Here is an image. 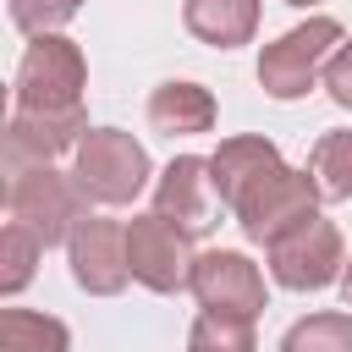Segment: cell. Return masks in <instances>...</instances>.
I'll return each mask as SVG.
<instances>
[{"mask_svg": "<svg viewBox=\"0 0 352 352\" xmlns=\"http://www.w3.org/2000/svg\"><path fill=\"white\" fill-rule=\"evenodd\" d=\"M341 297H346V308H352V258H346V270H341Z\"/></svg>", "mask_w": 352, "mask_h": 352, "instance_id": "7402d4cb", "label": "cell"}, {"mask_svg": "<svg viewBox=\"0 0 352 352\" xmlns=\"http://www.w3.org/2000/svg\"><path fill=\"white\" fill-rule=\"evenodd\" d=\"M319 187H314V176L308 170H292V165H280V170H270L231 214H236V226H242V236L248 242H258V248H270L275 236H286V231H297L302 220H314L319 214Z\"/></svg>", "mask_w": 352, "mask_h": 352, "instance_id": "5b68a950", "label": "cell"}, {"mask_svg": "<svg viewBox=\"0 0 352 352\" xmlns=\"http://www.w3.org/2000/svg\"><path fill=\"white\" fill-rule=\"evenodd\" d=\"M324 94H330L341 110H352V38H341V50L330 55V66H324Z\"/></svg>", "mask_w": 352, "mask_h": 352, "instance_id": "44dd1931", "label": "cell"}, {"mask_svg": "<svg viewBox=\"0 0 352 352\" xmlns=\"http://www.w3.org/2000/svg\"><path fill=\"white\" fill-rule=\"evenodd\" d=\"M341 38H346V28L336 16H308V22L286 28L275 44L258 50V88L270 99H302L324 77V66L341 50Z\"/></svg>", "mask_w": 352, "mask_h": 352, "instance_id": "3957f363", "label": "cell"}, {"mask_svg": "<svg viewBox=\"0 0 352 352\" xmlns=\"http://www.w3.org/2000/svg\"><path fill=\"white\" fill-rule=\"evenodd\" d=\"M88 132L82 104L77 110H16L6 126V176L22 165H55L66 148H77Z\"/></svg>", "mask_w": 352, "mask_h": 352, "instance_id": "8fae6325", "label": "cell"}, {"mask_svg": "<svg viewBox=\"0 0 352 352\" xmlns=\"http://www.w3.org/2000/svg\"><path fill=\"white\" fill-rule=\"evenodd\" d=\"M148 126L165 138H192L214 126V94L204 82H160L148 94Z\"/></svg>", "mask_w": 352, "mask_h": 352, "instance_id": "5bb4252c", "label": "cell"}, {"mask_svg": "<svg viewBox=\"0 0 352 352\" xmlns=\"http://www.w3.org/2000/svg\"><path fill=\"white\" fill-rule=\"evenodd\" d=\"M264 253H270L275 286H286V292H324V286H336L341 270H346V242H341V231H336L330 220H319V214L302 220L297 231L275 236Z\"/></svg>", "mask_w": 352, "mask_h": 352, "instance_id": "8992f818", "label": "cell"}, {"mask_svg": "<svg viewBox=\"0 0 352 352\" xmlns=\"http://www.w3.org/2000/svg\"><path fill=\"white\" fill-rule=\"evenodd\" d=\"M187 352H258L253 319L204 308V314L192 319V330H187Z\"/></svg>", "mask_w": 352, "mask_h": 352, "instance_id": "e0dca14e", "label": "cell"}, {"mask_svg": "<svg viewBox=\"0 0 352 352\" xmlns=\"http://www.w3.org/2000/svg\"><path fill=\"white\" fill-rule=\"evenodd\" d=\"M66 258H72V280H77L88 297H116V292L132 280L126 226H121V220L82 214L77 231H72V242H66Z\"/></svg>", "mask_w": 352, "mask_h": 352, "instance_id": "9c48e42d", "label": "cell"}, {"mask_svg": "<svg viewBox=\"0 0 352 352\" xmlns=\"http://www.w3.org/2000/svg\"><path fill=\"white\" fill-rule=\"evenodd\" d=\"M192 258H198L192 253V236L176 220H165L154 209L126 220V264H132V280L138 286L170 297V292H182L192 280Z\"/></svg>", "mask_w": 352, "mask_h": 352, "instance_id": "52a82bcc", "label": "cell"}, {"mask_svg": "<svg viewBox=\"0 0 352 352\" xmlns=\"http://www.w3.org/2000/svg\"><path fill=\"white\" fill-rule=\"evenodd\" d=\"M88 88V60L66 33H44L28 44L16 66V110H77Z\"/></svg>", "mask_w": 352, "mask_h": 352, "instance_id": "277c9868", "label": "cell"}, {"mask_svg": "<svg viewBox=\"0 0 352 352\" xmlns=\"http://www.w3.org/2000/svg\"><path fill=\"white\" fill-rule=\"evenodd\" d=\"M187 292L198 297V308H214V314H242V319H258L270 292H264V270L236 253V248H209L192 258V280Z\"/></svg>", "mask_w": 352, "mask_h": 352, "instance_id": "ba28073f", "label": "cell"}, {"mask_svg": "<svg viewBox=\"0 0 352 352\" xmlns=\"http://www.w3.org/2000/svg\"><path fill=\"white\" fill-rule=\"evenodd\" d=\"M72 154H77L72 160V176H77L82 198L88 204H104V209L132 204L148 187V170H154L148 165V148L132 132H121V126H88Z\"/></svg>", "mask_w": 352, "mask_h": 352, "instance_id": "6da1fadb", "label": "cell"}, {"mask_svg": "<svg viewBox=\"0 0 352 352\" xmlns=\"http://www.w3.org/2000/svg\"><path fill=\"white\" fill-rule=\"evenodd\" d=\"M280 352H352V314H308L280 336Z\"/></svg>", "mask_w": 352, "mask_h": 352, "instance_id": "ac0fdd59", "label": "cell"}, {"mask_svg": "<svg viewBox=\"0 0 352 352\" xmlns=\"http://www.w3.org/2000/svg\"><path fill=\"white\" fill-rule=\"evenodd\" d=\"M6 214L16 226H28L44 248L55 242H72L77 220L88 214V198L77 187L72 170H55V165H22L6 176Z\"/></svg>", "mask_w": 352, "mask_h": 352, "instance_id": "7a4b0ae2", "label": "cell"}, {"mask_svg": "<svg viewBox=\"0 0 352 352\" xmlns=\"http://www.w3.org/2000/svg\"><path fill=\"white\" fill-rule=\"evenodd\" d=\"M220 192H214V176H209V160L198 154H176L160 182H154V214L176 220L187 236H204L209 226H220Z\"/></svg>", "mask_w": 352, "mask_h": 352, "instance_id": "30bf717a", "label": "cell"}, {"mask_svg": "<svg viewBox=\"0 0 352 352\" xmlns=\"http://www.w3.org/2000/svg\"><path fill=\"white\" fill-rule=\"evenodd\" d=\"M38 253H44V242L28 231V226H6L0 231V292L6 297H16L28 280H33V270H38Z\"/></svg>", "mask_w": 352, "mask_h": 352, "instance_id": "d6986e66", "label": "cell"}, {"mask_svg": "<svg viewBox=\"0 0 352 352\" xmlns=\"http://www.w3.org/2000/svg\"><path fill=\"white\" fill-rule=\"evenodd\" d=\"M258 11L264 0H187L182 6V22L198 44L209 50H236L258 33Z\"/></svg>", "mask_w": 352, "mask_h": 352, "instance_id": "4fadbf2b", "label": "cell"}, {"mask_svg": "<svg viewBox=\"0 0 352 352\" xmlns=\"http://www.w3.org/2000/svg\"><path fill=\"white\" fill-rule=\"evenodd\" d=\"M286 160H280V148L270 143V138H253V132H242V138H220V148L209 154V176H214V192H220V204L226 209H236L270 170H280Z\"/></svg>", "mask_w": 352, "mask_h": 352, "instance_id": "7c38bea8", "label": "cell"}, {"mask_svg": "<svg viewBox=\"0 0 352 352\" xmlns=\"http://www.w3.org/2000/svg\"><path fill=\"white\" fill-rule=\"evenodd\" d=\"M308 176H314V187H319L324 204H346V198H352V126L324 132V138L314 143Z\"/></svg>", "mask_w": 352, "mask_h": 352, "instance_id": "2e32d148", "label": "cell"}, {"mask_svg": "<svg viewBox=\"0 0 352 352\" xmlns=\"http://www.w3.org/2000/svg\"><path fill=\"white\" fill-rule=\"evenodd\" d=\"M0 352H72V330L55 314L6 308L0 314Z\"/></svg>", "mask_w": 352, "mask_h": 352, "instance_id": "9a60e30c", "label": "cell"}, {"mask_svg": "<svg viewBox=\"0 0 352 352\" xmlns=\"http://www.w3.org/2000/svg\"><path fill=\"white\" fill-rule=\"evenodd\" d=\"M286 6H319V0H286Z\"/></svg>", "mask_w": 352, "mask_h": 352, "instance_id": "603a6c76", "label": "cell"}, {"mask_svg": "<svg viewBox=\"0 0 352 352\" xmlns=\"http://www.w3.org/2000/svg\"><path fill=\"white\" fill-rule=\"evenodd\" d=\"M77 11H82V0H11V22H16L28 38L60 33V28H66Z\"/></svg>", "mask_w": 352, "mask_h": 352, "instance_id": "ffe728a7", "label": "cell"}]
</instances>
